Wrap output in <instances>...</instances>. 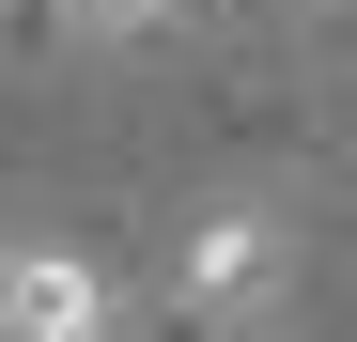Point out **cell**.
Masks as SVG:
<instances>
[{"label":"cell","mask_w":357,"mask_h":342,"mask_svg":"<svg viewBox=\"0 0 357 342\" xmlns=\"http://www.w3.org/2000/svg\"><path fill=\"white\" fill-rule=\"evenodd\" d=\"M280 280H295V234H280L264 202H218L202 234L171 249V311L233 342V327H264V311H280Z\"/></svg>","instance_id":"1"},{"label":"cell","mask_w":357,"mask_h":342,"mask_svg":"<svg viewBox=\"0 0 357 342\" xmlns=\"http://www.w3.org/2000/svg\"><path fill=\"white\" fill-rule=\"evenodd\" d=\"M0 342H125L109 265L63 249V234H16V249H0Z\"/></svg>","instance_id":"2"},{"label":"cell","mask_w":357,"mask_h":342,"mask_svg":"<svg viewBox=\"0 0 357 342\" xmlns=\"http://www.w3.org/2000/svg\"><path fill=\"white\" fill-rule=\"evenodd\" d=\"M63 16H78V31H155L171 0H63Z\"/></svg>","instance_id":"3"}]
</instances>
